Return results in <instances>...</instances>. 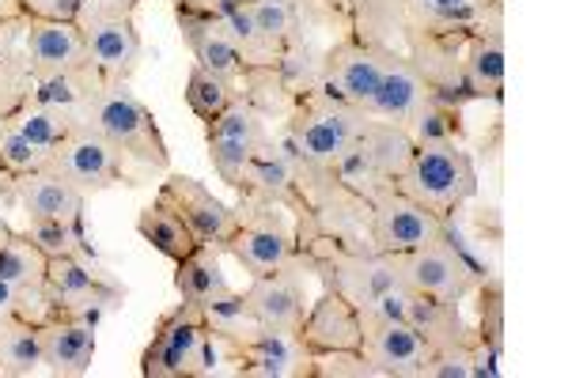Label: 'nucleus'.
I'll return each mask as SVG.
<instances>
[{"label": "nucleus", "mask_w": 568, "mask_h": 378, "mask_svg": "<svg viewBox=\"0 0 568 378\" xmlns=\"http://www.w3.org/2000/svg\"><path fill=\"white\" fill-rule=\"evenodd\" d=\"M175 20H179V31H182V42L190 45L194 53V64L201 69L216 72V76H227L240 84L243 80V58L235 50V42L227 39V31L220 27V20L213 12H201V8H182L175 4Z\"/></svg>", "instance_id": "obj_23"}, {"label": "nucleus", "mask_w": 568, "mask_h": 378, "mask_svg": "<svg viewBox=\"0 0 568 378\" xmlns=\"http://www.w3.org/2000/svg\"><path fill=\"white\" fill-rule=\"evenodd\" d=\"M383 61H387V45L345 34L329 50H323V88L345 103L368 110L383 76Z\"/></svg>", "instance_id": "obj_15"}, {"label": "nucleus", "mask_w": 568, "mask_h": 378, "mask_svg": "<svg viewBox=\"0 0 568 378\" xmlns=\"http://www.w3.org/2000/svg\"><path fill=\"white\" fill-rule=\"evenodd\" d=\"M216 345L209 334V318L197 303L182 299L155 321L152 340L141 356L144 378H201L216 371Z\"/></svg>", "instance_id": "obj_6"}, {"label": "nucleus", "mask_w": 568, "mask_h": 378, "mask_svg": "<svg viewBox=\"0 0 568 378\" xmlns=\"http://www.w3.org/2000/svg\"><path fill=\"white\" fill-rule=\"evenodd\" d=\"M300 340L311 356H329V353H361L364 337V318L345 295L334 288H323L318 299L307 307L304 326H300Z\"/></svg>", "instance_id": "obj_19"}, {"label": "nucleus", "mask_w": 568, "mask_h": 378, "mask_svg": "<svg viewBox=\"0 0 568 378\" xmlns=\"http://www.w3.org/2000/svg\"><path fill=\"white\" fill-rule=\"evenodd\" d=\"M409 136H414L417 147L428 144H463L466 125H463V106L444 103V99H433L409 125Z\"/></svg>", "instance_id": "obj_35"}, {"label": "nucleus", "mask_w": 568, "mask_h": 378, "mask_svg": "<svg viewBox=\"0 0 568 378\" xmlns=\"http://www.w3.org/2000/svg\"><path fill=\"white\" fill-rule=\"evenodd\" d=\"M84 193L50 167L12 182V205L27 219H84Z\"/></svg>", "instance_id": "obj_24"}, {"label": "nucleus", "mask_w": 568, "mask_h": 378, "mask_svg": "<svg viewBox=\"0 0 568 378\" xmlns=\"http://www.w3.org/2000/svg\"><path fill=\"white\" fill-rule=\"evenodd\" d=\"M23 27H27V16H23L20 0H0V53L23 42Z\"/></svg>", "instance_id": "obj_39"}, {"label": "nucleus", "mask_w": 568, "mask_h": 378, "mask_svg": "<svg viewBox=\"0 0 568 378\" xmlns=\"http://www.w3.org/2000/svg\"><path fill=\"white\" fill-rule=\"evenodd\" d=\"M84 122L106 136L125 163H136L141 171H171V152L163 141L160 125H155L152 110L136 99L130 84H99L95 95L84 103Z\"/></svg>", "instance_id": "obj_2"}, {"label": "nucleus", "mask_w": 568, "mask_h": 378, "mask_svg": "<svg viewBox=\"0 0 568 378\" xmlns=\"http://www.w3.org/2000/svg\"><path fill=\"white\" fill-rule=\"evenodd\" d=\"M34 95V69L23 42L0 53V118H12Z\"/></svg>", "instance_id": "obj_36"}, {"label": "nucleus", "mask_w": 568, "mask_h": 378, "mask_svg": "<svg viewBox=\"0 0 568 378\" xmlns=\"http://www.w3.org/2000/svg\"><path fill=\"white\" fill-rule=\"evenodd\" d=\"M45 295H50V318H77L99 326L110 310L122 307L125 288L110 273L84 257H53L45 269Z\"/></svg>", "instance_id": "obj_9"}, {"label": "nucleus", "mask_w": 568, "mask_h": 378, "mask_svg": "<svg viewBox=\"0 0 568 378\" xmlns=\"http://www.w3.org/2000/svg\"><path fill=\"white\" fill-rule=\"evenodd\" d=\"M23 235L31 238L50 262L53 257H84V262H95L84 219H27Z\"/></svg>", "instance_id": "obj_32"}, {"label": "nucleus", "mask_w": 568, "mask_h": 378, "mask_svg": "<svg viewBox=\"0 0 568 378\" xmlns=\"http://www.w3.org/2000/svg\"><path fill=\"white\" fill-rule=\"evenodd\" d=\"M136 232H141V238L152 246V251H160L163 257H171V262H182V257L194 254L201 246L186 219L160 197L136 212Z\"/></svg>", "instance_id": "obj_27"}, {"label": "nucleus", "mask_w": 568, "mask_h": 378, "mask_svg": "<svg viewBox=\"0 0 568 378\" xmlns=\"http://www.w3.org/2000/svg\"><path fill=\"white\" fill-rule=\"evenodd\" d=\"M478 340L493 359L504 356V284L500 276H485L478 284Z\"/></svg>", "instance_id": "obj_37"}, {"label": "nucleus", "mask_w": 568, "mask_h": 378, "mask_svg": "<svg viewBox=\"0 0 568 378\" xmlns=\"http://www.w3.org/2000/svg\"><path fill=\"white\" fill-rule=\"evenodd\" d=\"M12 235H16V227L8 224V219H4V212H0V243H8V238H12Z\"/></svg>", "instance_id": "obj_42"}, {"label": "nucleus", "mask_w": 568, "mask_h": 378, "mask_svg": "<svg viewBox=\"0 0 568 378\" xmlns=\"http://www.w3.org/2000/svg\"><path fill=\"white\" fill-rule=\"evenodd\" d=\"M300 265L323 288L345 295L356 310H368L383 292L402 284L387 254L372 251V246L334 243V238H311L300 246Z\"/></svg>", "instance_id": "obj_3"}, {"label": "nucleus", "mask_w": 568, "mask_h": 378, "mask_svg": "<svg viewBox=\"0 0 568 378\" xmlns=\"http://www.w3.org/2000/svg\"><path fill=\"white\" fill-rule=\"evenodd\" d=\"M246 12H251L254 31L270 45L273 58H277L292 39H300L307 27V16H304V8H300V0H246Z\"/></svg>", "instance_id": "obj_30"}, {"label": "nucleus", "mask_w": 568, "mask_h": 378, "mask_svg": "<svg viewBox=\"0 0 568 378\" xmlns=\"http://www.w3.org/2000/svg\"><path fill=\"white\" fill-rule=\"evenodd\" d=\"M91 8H99V12H122V16H136V8H141V0H88Z\"/></svg>", "instance_id": "obj_40"}, {"label": "nucleus", "mask_w": 568, "mask_h": 378, "mask_svg": "<svg viewBox=\"0 0 568 378\" xmlns=\"http://www.w3.org/2000/svg\"><path fill=\"white\" fill-rule=\"evenodd\" d=\"M390 262H394L398 280L406 284L409 292L428 295V299H436V303H463L466 295L478 292V284L485 280L478 257L466 251V243L455 227H447L444 238L420 246V251L394 254Z\"/></svg>", "instance_id": "obj_7"}, {"label": "nucleus", "mask_w": 568, "mask_h": 378, "mask_svg": "<svg viewBox=\"0 0 568 378\" xmlns=\"http://www.w3.org/2000/svg\"><path fill=\"white\" fill-rule=\"evenodd\" d=\"M50 171H58L61 178L72 182L80 193H103L114 186H141L130 174V163L106 141L99 129L80 122L72 133L50 152Z\"/></svg>", "instance_id": "obj_10"}, {"label": "nucleus", "mask_w": 568, "mask_h": 378, "mask_svg": "<svg viewBox=\"0 0 568 378\" xmlns=\"http://www.w3.org/2000/svg\"><path fill=\"white\" fill-rule=\"evenodd\" d=\"M42 375V326L23 318L0 321V378Z\"/></svg>", "instance_id": "obj_28"}, {"label": "nucleus", "mask_w": 568, "mask_h": 378, "mask_svg": "<svg viewBox=\"0 0 568 378\" xmlns=\"http://www.w3.org/2000/svg\"><path fill=\"white\" fill-rule=\"evenodd\" d=\"M88 0H20L27 20H61V23H80Z\"/></svg>", "instance_id": "obj_38"}, {"label": "nucleus", "mask_w": 568, "mask_h": 378, "mask_svg": "<svg viewBox=\"0 0 568 378\" xmlns=\"http://www.w3.org/2000/svg\"><path fill=\"white\" fill-rule=\"evenodd\" d=\"M364 318V337H361V356L375 367L379 378H420L433 348L425 345V337L414 326L398 318L383 315H361Z\"/></svg>", "instance_id": "obj_17"}, {"label": "nucleus", "mask_w": 568, "mask_h": 378, "mask_svg": "<svg viewBox=\"0 0 568 378\" xmlns=\"http://www.w3.org/2000/svg\"><path fill=\"white\" fill-rule=\"evenodd\" d=\"M504 72H508V53H504L500 20L481 23L466 34L463 45V95L470 99H497L504 95Z\"/></svg>", "instance_id": "obj_22"}, {"label": "nucleus", "mask_w": 568, "mask_h": 378, "mask_svg": "<svg viewBox=\"0 0 568 378\" xmlns=\"http://www.w3.org/2000/svg\"><path fill=\"white\" fill-rule=\"evenodd\" d=\"M452 219H439L428 208H420L417 201H409L406 193L387 186L368 201V246L379 254H409L420 246L436 243L447 235Z\"/></svg>", "instance_id": "obj_11"}, {"label": "nucleus", "mask_w": 568, "mask_h": 378, "mask_svg": "<svg viewBox=\"0 0 568 378\" xmlns=\"http://www.w3.org/2000/svg\"><path fill=\"white\" fill-rule=\"evenodd\" d=\"M270 141H273L270 118H265L243 91L235 95V103L227 106L224 114L205 125V144H209L213 171L220 174V182H227L232 190H235V182H240L243 167L254 160V152Z\"/></svg>", "instance_id": "obj_12"}, {"label": "nucleus", "mask_w": 568, "mask_h": 378, "mask_svg": "<svg viewBox=\"0 0 568 378\" xmlns=\"http://www.w3.org/2000/svg\"><path fill=\"white\" fill-rule=\"evenodd\" d=\"M368 125V114L345 99L329 95L326 88H311L296 95V103L284 114V136L281 144L296 155L304 167H334L337 155L349 147L361 129Z\"/></svg>", "instance_id": "obj_1"}, {"label": "nucleus", "mask_w": 568, "mask_h": 378, "mask_svg": "<svg viewBox=\"0 0 568 378\" xmlns=\"http://www.w3.org/2000/svg\"><path fill=\"white\" fill-rule=\"evenodd\" d=\"M356 144L368 152V160L379 167V174L390 182V186H394V178L406 171L409 155H414V147H417L414 136H409V129H402L394 122H379V118H368V125L361 129Z\"/></svg>", "instance_id": "obj_29"}, {"label": "nucleus", "mask_w": 568, "mask_h": 378, "mask_svg": "<svg viewBox=\"0 0 568 378\" xmlns=\"http://www.w3.org/2000/svg\"><path fill=\"white\" fill-rule=\"evenodd\" d=\"M175 292L186 303H197L201 310L224 303L235 288L227 284V276L220 273V257L213 246H197L194 254H186L175 262Z\"/></svg>", "instance_id": "obj_26"}, {"label": "nucleus", "mask_w": 568, "mask_h": 378, "mask_svg": "<svg viewBox=\"0 0 568 378\" xmlns=\"http://www.w3.org/2000/svg\"><path fill=\"white\" fill-rule=\"evenodd\" d=\"M182 8H201V12H220V8H232V4H246V0H175Z\"/></svg>", "instance_id": "obj_41"}, {"label": "nucleus", "mask_w": 568, "mask_h": 378, "mask_svg": "<svg viewBox=\"0 0 568 378\" xmlns=\"http://www.w3.org/2000/svg\"><path fill=\"white\" fill-rule=\"evenodd\" d=\"M23 50L31 58L34 76H53V72H80L95 69L84 42L80 23L61 20H27L23 27Z\"/></svg>", "instance_id": "obj_21"}, {"label": "nucleus", "mask_w": 568, "mask_h": 378, "mask_svg": "<svg viewBox=\"0 0 568 378\" xmlns=\"http://www.w3.org/2000/svg\"><path fill=\"white\" fill-rule=\"evenodd\" d=\"M235 95H240V84L227 76H216V72L201 69V64H194L186 76V106L194 110L197 122H213V118L224 114L227 106L235 103Z\"/></svg>", "instance_id": "obj_34"}, {"label": "nucleus", "mask_w": 568, "mask_h": 378, "mask_svg": "<svg viewBox=\"0 0 568 378\" xmlns=\"http://www.w3.org/2000/svg\"><path fill=\"white\" fill-rule=\"evenodd\" d=\"M16 129L27 136V141H34L45 152H53L65 136L84 122V114L80 110H65V106H50V103H23L20 110L12 114Z\"/></svg>", "instance_id": "obj_31"}, {"label": "nucleus", "mask_w": 568, "mask_h": 378, "mask_svg": "<svg viewBox=\"0 0 568 378\" xmlns=\"http://www.w3.org/2000/svg\"><path fill=\"white\" fill-rule=\"evenodd\" d=\"M80 31H84L91 64H95L99 76H103L106 84H130L136 76V69H141V58H144L136 16L99 12V8L84 4Z\"/></svg>", "instance_id": "obj_13"}, {"label": "nucleus", "mask_w": 568, "mask_h": 378, "mask_svg": "<svg viewBox=\"0 0 568 378\" xmlns=\"http://www.w3.org/2000/svg\"><path fill=\"white\" fill-rule=\"evenodd\" d=\"M240 201H265V205H281L292 219L304 208V163L288 152L281 141L265 144L246 163L240 182H235Z\"/></svg>", "instance_id": "obj_16"}, {"label": "nucleus", "mask_w": 568, "mask_h": 378, "mask_svg": "<svg viewBox=\"0 0 568 378\" xmlns=\"http://www.w3.org/2000/svg\"><path fill=\"white\" fill-rule=\"evenodd\" d=\"M394 190L439 219H455V212L478 193V167L463 144L414 147L406 171L394 178Z\"/></svg>", "instance_id": "obj_4"}, {"label": "nucleus", "mask_w": 568, "mask_h": 378, "mask_svg": "<svg viewBox=\"0 0 568 378\" xmlns=\"http://www.w3.org/2000/svg\"><path fill=\"white\" fill-rule=\"evenodd\" d=\"M235 235L227 238V251L243 265V273L265 276L281 269H304L300 265V243L296 224L281 205H265V201H240L235 205Z\"/></svg>", "instance_id": "obj_8"}, {"label": "nucleus", "mask_w": 568, "mask_h": 378, "mask_svg": "<svg viewBox=\"0 0 568 378\" xmlns=\"http://www.w3.org/2000/svg\"><path fill=\"white\" fill-rule=\"evenodd\" d=\"M433 99H436V91L428 88V80L420 76L414 64H409V58H402L398 50H387L379 88H375V99L368 103L364 114L409 129L414 125V118L433 103Z\"/></svg>", "instance_id": "obj_20"}, {"label": "nucleus", "mask_w": 568, "mask_h": 378, "mask_svg": "<svg viewBox=\"0 0 568 378\" xmlns=\"http://www.w3.org/2000/svg\"><path fill=\"white\" fill-rule=\"evenodd\" d=\"M95 359V326L77 318L42 321V371L53 378H80Z\"/></svg>", "instance_id": "obj_25"}, {"label": "nucleus", "mask_w": 568, "mask_h": 378, "mask_svg": "<svg viewBox=\"0 0 568 378\" xmlns=\"http://www.w3.org/2000/svg\"><path fill=\"white\" fill-rule=\"evenodd\" d=\"M155 197L168 201V205L186 219L190 232L197 235L201 246H213L216 254L227 251V238L235 235L240 216H235V208L224 205V201H220L205 182L190 178V174L168 171V178L160 182V193H155Z\"/></svg>", "instance_id": "obj_14"}, {"label": "nucleus", "mask_w": 568, "mask_h": 378, "mask_svg": "<svg viewBox=\"0 0 568 378\" xmlns=\"http://www.w3.org/2000/svg\"><path fill=\"white\" fill-rule=\"evenodd\" d=\"M45 269H50V257L23 232H16L8 243H0V280L16 284L23 292H39L45 288Z\"/></svg>", "instance_id": "obj_33"}, {"label": "nucleus", "mask_w": 568, "mask_h": 378, "mask_svg": "<svg viewBox=\"0 0 568 378\" xmlns=\"http://www.w3.org/2000/svg\"><path fill=\"white\" fill-rule=\"evenodd\" d=\"M216 356L235 364L232 371L240 378H315V356L304 348L296 334L265 329L258 321H235V326L213 329Z\"/></svg>", "instance_id": "obj_5"}, {"label": "nucleus", "mask_w": 568, "mask_h": 378, "mask_svg": "<svg viewBox=\"0 0 568 378\" xmlns=\"http://www.w3.org/2000/svg\"><path fill=\"white\" fill-rule=\"evenodd\" d=\"M243 307L251 321L265 329H281V334H300L304 315L311 307L307 299V273L304 269H281L251 276V288L243 292Z\"/></svg>", "instance_id": "obj_18"}]
</instances>
